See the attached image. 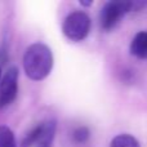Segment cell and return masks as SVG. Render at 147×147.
Returning <instances> with one entry per match:
<instances>
[{"mask_svg":"<svg viewBox=\"0 0 147 147\" xmlns=\"http://www.w3.org/2000/svg\"><path fill=\"white\" fill-rule=\"evenodd\" d=\"M53 67V54L43 43L31 44L23 54V69L31 80H43Z\"/></svg>","mask_w":147,"mask_h":147,"instance_id":"cell-1","label":"cell"},{"mask_svg":"<svg viewBox=\"0 0 147 147\" xmlns=\"http://www.w3.org/2000/svg\"><path fill=\"white\" fill-rule=\"evenodd\" d=\"M62 31L65 36L72 41H80L88 36L90 31V18L85 12L76 10L65 18Z\"/></svg>","mask_w":147,"mask_h":147,"instance_id":"cell-2","label":"cell"},{"mask_svg":"<svg viewBox=\"0 0 147 147\" xmlns=\"http://www.w3.org/2000/svg\"><path fill=\"white\" fill-rule=\"evenodd\" d=\"M133 10V1H109L105 4L101 13V26L110 31L120 22L128 12Z\"/></svg>","mask_w":147,"mask_h":147,"instance_id":"cell-3","label":"cell"},{"mask_svg":"<svg viewBox=\"0 0 147 147\" xmlns=\"http://www.w3.org/2000/svg\"><path fill=\"white\" fill-rule=\"evenodd\" d=\"M57 123L54 120H47L41 124L36 125L30 130L22 140V147H31L40 143H52L56 134Z\"/></svg>","mask_w":147,"mask_h":147,"instance_id":"cell-4","label":"cell"},{"mask_svg":"<svg viewBox=\"0 0 147 147\" xmlns=\"http://www.w3.org/2000/svg\"><path fill=\"white\" fill-rule=\"evenodd\" d=\"M18 92V69L12 66L7 70L0 81V109L10 105Z\"/></svg>","mask_w":147,"mask_h":147,"instance_id":"cell-5","label":"cell"},{"mask_svg":"<svg viewBox=\"0 0 147 147\" xmlns=\"http://www.w3.org/2000/svg\"><path fill=\"white\" fill-rule=\"evenodd\" d=\"M130 53L140 59H147V31H141L133 38Z\"/></svg>","mask_w":147,"mask_h":147,"instance_id":"cell-6","label":"cell"},{"mask_svg":"<svg viewBox=\"0 0 147 147\" xmlns=\"http://www.w3.org/2000/svg\"><path fill=\"white\" fill-rule=\"evenodd\" d=\"M110 147H141L138 141L130 134H119L112 138Z\"/></svg>","mask_w":147,"mask_h":147,"instance_id":"cell-7","label":"cell"},{"mask_svg":"<svg viewBox=\"0 0 147 147\" xmlns=\"http://www.w3.org/2000/svg\"><path fill=\"white\" fill-rule=\"evenodd\" d=\"M0 147H17L14 134L5 125L0 127Z\"/></svg>","mask_w":147,"mask_h":147,"instance_id":"cell-8","label":"cell"},{"mask_svg":"<svg viewBox=\"0 0 147 147\" xmlns=\"http://www.w3.org/2000/svg\"><path fill=\"white\" fill-rule=\"evenodd\" d=\"M89 138V129L85 127H80L78 128V129H75V132H74V140L76 141V142H85V141H88Z\"/></svg>","mask_w":147,"mask_h":147,"instance_id":"cell-9","label":"cell"},{"mask_svg":"<svg viewBox=\"0 0 147 147\" xmlns=\"http://www.w3.org/2000/svg\"><path fill=\"white\" fill-rule=\"evenodd\" d=\"M80 4L84 7H89V5H92V1H80Z\"/></svg>","mask_w":147,"mask_h":147,"instance_id":"cell-10","label":"cell"},{"mask_svg":"<svg viewBox=\"0 0 147 147\" xmlns=\"http://www.w3.org/2000/svg\"><path fill=\"white\" fill-rule=\"evenodd\" d=\"M38 147H52V143H40Z\"/></svg>","mask_w":147,"mask_h":147,"instance_id":"cell-11","label":"cell"},{"mask_svg":"<svg viewBox=\"0 0 147 147\" xmlns=\"http://www.w3.org/2000/svg\"><path fill=\"white\" fill-rule=\"evenodd\" d=\"M0 72H1V71H0Z\"/></svg>","mask_w":147,"mask_h":147,"instance_id":"cell-12","label":"cell"}]
</instances>
